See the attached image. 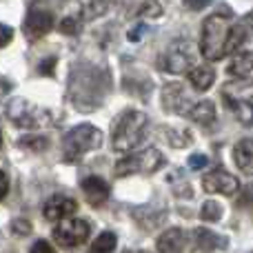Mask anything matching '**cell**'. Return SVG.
Returning <instances> with one entry per match:
<instances>
[{
  "label": "cell",
  "instance_id": "cell-1",
  "mask_svg": "<svg viewBox=\"0 0 253 253\" xmlns=\"http://www.w3.org/2000/svg\"><path fill=\"white\" fill-rule=\"evenodd\" d=\"M147 126H149L147 114H142L138 109L123 111L114 120V126H111V147H114V151L126 153L131 149H135L142 142Z\"/></svg>",
  "mask_w": 253,
  "mask_h": 253
},
{
  "label": "cell",
  "instance_id": "cell-2",
  "mask_svg": "<svg viewBox=\"0 0 253 253\" xmlns=\"http://www.w3.org/2000/svg\"><path fill=\"white\" fill-rule=\"evenodd\" d=\"M231 20V9L227 13L215 11L202 22V34H200V51L207 60H222L224 58V40H227V31Z\"/></svg>",
  "mask_w": 253,
  "mask_h": 253
},
{
  "label": "cell",
  "instance_id": "cell-3",
  "mask_svg": "<svg viewBox=\"0 0 253 253\" xmlns=\"http://www.w3.org/2000/svg\"><path fill=\"white\" fill-rule=\"evenodd\" d=\"M102 144V131L93 125H78L69 129L62 138V156L65 162H78L84 153L93 151Z\"/></svg>",
  "mask_w": 253,
  "mask_h": 253
},
{
  "label": "cell",
  "instance_id": "cell-4",
  "mask_svg": "<svg viewBox=\"0 0 253 253\" xmlns=\"http://www.w3.org/2000/svg\"><path fill=\"white\" fill-rule=\"evenodd\" d=\"M165 167V156L156 147H149L140 153L126 156L116 165V175H131V173H156Z\"/></svg>",
  "mask_w": 253,
  "mask_h": 253
},
{
  "label": "cell",
  "instance_id": "cell-5",
  "mask_svg": "<svg viewBox=\"0 0 253 253\" xmlns=\"http://www.w3.org/2000/svg\"><path fill=\"white\" fill-rule=\"evenodd\" d=\"M193 47L184 40L173 42L160 58V67L162 71H169V74H184L187 69H191L193 65Z\"/></svg>",
  "mask_w": 253,
  "mask_h": 253
},
{
  "label": "cell",
  "instance_id": "cell-6",
  "mask_svg": "<svg viewBox=\"0 0 253 253\" xmlns=\"http://www.w3.org/2000/svg\"><path fill=\"white\" fill-rule=\"evenodd\" d=\"M89 222L87 220L74 218L69 222H60L56 229H53V240L62 247V249H74V247L87 242L89 238Z\"/></svg>",
  "mask_w": 253,
  "mask_h": 253
},
{
  "label": "cell",
  "instance_id": "cell-7",
  "mask_svg": "<svg viewBox=\"0 0 253 253\" xmlns=\"http://www.w3.org/2000/svg\"><path fill=\"white\" fill-rule=\"evenodd\" d=\"M162 105H165V111L175 116H189L191 109L196 107V102L191 100L189 91L184 89V84L180 83H167L162 87Z\"/></svg>",
  "mask_w": 253,
  "mask_h": 253
},
{
  "label": "cell",
  "instance_id": "cell-8",
  "mask_svg": "<svg viewBox=\"0 0 253 253\" xmlns=\"http://www.w3.org/2000/svg\"><path fill=\"white\" fill-rule=\"evenodd\" d=\"M7 116L13 120V125L18 126H27V129H36V126L42 125L44 120V111L40 114V109H36L31 102L16 98L7 105Z\"/></svg>",
  "mask_w": 253,
  "mask_h": 253
},
{
  "label": "cell",
  "instance_id": "cell-9",
  "mask_svg": "<svg viewBox=\"0 0 253 253\" xmlns=\"http://www.w3.org/2000/svg\"><path fill=\"white\" fill-rule=\"evenodd\" d=\"M51 29H53V16L51 13L42 11V9H38V7L31 4L29 11H27V16H25V22H22V31H25L27 40L36 42V40H40L42 36H47Z\"/></svg>",
  "mask_w": 253,
  "mask_h": 253
},
{
  "label": "cell",
  "instance_id": "cell-10",
  "mask_svg": "<svg viewBox=\"0 0 253 253\" xmlns=\"http://www.w3.org/2000/svg\"><path fill=\"white\" fill-rule=\"evenodd\" d=\"M202 187H205L207 193H222V196H233L240 189V182H238L236 175H231L227 169L222 167H215L213 171L202 178Z\"/></svg>",
  "mask_w": 253,
  "mask_h": 253
},
{
  "label": "cell",
  "instance_id": "cell-11",
  "mask_svg": "<svg viewBox=\"0 0 253 253\" xmlns=\"http://www.w3.org/2000/svg\"><path fill=\"white\" fill-rule=\"evenodd\" d=\"M76 209H78V202H76L74 198L56 193V196H51L47 200V205H44V218H47L49 222H62L65 218L74 215Z\"/></svg>",
  "mask_w": 253,
  "mask_h": 253
},
{
  "label": "cell",
  "instance_id": "cell-12",
  "mask_svg": "<svg viewBox=\"0 0 253 253\" xmlns=\"http://www.w3.org/2000/svg\"><path fill=\"white\" fill-rule=\"evenodd\" d=\"M191 240H193V245H196V249L202 253H211V251L227 249L229 247V238L218 236V233L211 231V229H196V231L191 233Z\"/></svg>",
  "mask_w": 253,
  "mask_h": 253
},
{
  "label": "cell",
  "instance_id": "cell-13",
  "mask_svg": "<svg viewBox=\"0 0 253 253\" xmlns=\"http://www.w3.org/2000/svg\"><path fill=\"white\" fill-rule=\"evenodd\" d=\"M83 193H84V200L91 207H100L109 198V184L102 178H98V175H89V178L83 180Z\"/></svg>",
  "mask_w": 253,
  "mask_h": 253
},
{
  "label": "cell",
  "instance_id": "cell-14",
  "mask_svg": "<svg viewBox=\"0 0 253 253\" xmlns=\"http://www.w3.org/2000/svg\"><path fill=\"white\" fill-rule=\"evenodd\" d=\"M184 247H187V233L180 227L167 229L156 242L158 253H184Z\"/></svg>",
  "mask_w": 253,
  "mask_h": 253
},
{
  "label": "cell",
  "instance_id": "cell-15",
  "mask_svg": "<svg viewBox=\"0 0 253 253\" xmlns=\"http://www.w3.org/2000/svg\"><path fill=\"white\" fill-rule=\"evenodd\" d=\"M233 162L247 175H253V138H242L233 147Z\"/></svg>",
  "mask_w": 253,
  "mask_h": 253
},
{
  "label": "cell",
  "instance_id": "cell-16",
  "mask_svg": "<svg viewBox=\"0 0 253 253\" xmlns=\"http://www.w3.org/2000/svg\"><path fill=\"white\" fill-rule=\"evenodd\" d=\"M189 83L196 91H207L211 84L215 83V69H211L209 65H202V67H193L189 71Z\"/></svg>",
  "mask_w": 253,
  "mask_h": 253
},
{
  "label": "cell",
  "instance_id": "cell-17",
  "mask_svg": "<svg viewBox=\"0 0 253 253\" xmlns=\"http://www.w3.org/2000/svg\"><path fill=\"white\" fill-rule=\"evenodd\" d=\"M251 69H253V53L251 51H238L236 56L231 58V62H229V74H231L233 78L245 80L247 76L251 74Z\"/></svg>",
  "mask_w": 253,
  "mask_h": 253
},
{
  "label": "cell",
  "instance_id": "cell-18",
  "mask_svg": "<svg viewBox=\"0 0 253 253\" xmlns=\"http://www.w3.org/2000/svg\"><path fill=\"white\" fill-rule=\"evenodd\" d=\"M222 100H251L253 102V84L251 83H227L222 89Z\"/></svg>",
  "mask_w": 253,
  "mask_h": 253
},
{
  "label": "cell",
  "instance_id": "cell-19",
  "mask_svg": "<svg viewBox=\"0 0 253 253\" xmlns=\"http://www.w3.org/2000/svg\"><path fill=\"white\" fill-rule=\"evenodd\" d=\"M247 42V29L245 25H233L227 31V40H224V56L227 53H238Z\"/></svg>",
  "mask_w": 253,
  "mask_h": 253
},
{
  "label": "cell",
  "instance_id": "cell-20",
  "mask_svg": "<svg viewBox=\"0 0 253 253\" xmlns=\"http://www.w3.org/2000/svg\"><path fill=\"white\" fill-rule=\"evenodd\" d=\"M189 118H191L193 123L202 125V126L215 123V105H213L211 100H200V102H196V107L191 109Z\"/></svg>",
  "mask_w": 253,
  "mask_h": 253
},
{
  "label": "cell",
  "instance_id": "cell-21",
  "mask_svg": "<svg viewBox=\"0 0 253 253\" xmlns=\"http://www.w3.org/2000/svg\"><path fill=\"white\" fill-rule=\"evenodd\" d=\"M227 107L233 111V116L242 125H247V126L253 125V102L251 100H229Z\"/></svg>",
  "mask_w": 253,
  "mask_h": 253
},
{
  "label": "cell",
  "instance_id": "cell-22",
  "mask_svg": "<svg viewBox=\"0 0 253 253\" xmlns=\"http://www.w3.org/2000/svg\"><path fill=\"white\" fill-rule=\"evenodd\" d=\"M116 245H118V238H116L114 231H102L100 236L93 240L91 249H89V253H114Z\"/></svg>",
  "mask_w": 253,
  "mask_h": 253
},
{
  "label": "cell",
  "instance_id": "cell-23",
  "mask_svg": "<svg viewBox=\"0 0 253 253\" xmlns=\"http://www.w3.org/2000/svg\"><path fill=\"white\" fill-rule=\"evenodd\" d=\"M162 133L167 135V142H169L171 147H175V149H182V147H187L189 142H193L191 131H187V129H182V131H175V129H162Z\"/></svg>",
  "mask_w": 253,
  "mask_h": 253
},
{
  "label": "cell",
  "instance_id": "cell-24",
  "mask_svg": "<svg viewBox=\"0 0 253 253\" xmlns=\"http://www.w3.org/2000/svg\"><path fill=\"white\" fill-rule=\"evenodd\" d=\"M18 144H20L22 149H31V151H47L49 149V138H44V135H25V138L18 140Z\"/></svg>",
  "mask_w": 253,
  "mask_h": 253
},
{
  "label": "cell",
  "instance_id": "cell-25",
  "mask_svg": "<svg viewBox=\"0 0 253 253\" xmlns=\"http://www.w3.org/2000/svg\"><path fill=\"white\" fill-rule=\"evenodd\" d=\"M222 205L220 202H215V200H207L205 205H202V209H200V218L202 220H207V222H218L220 218H222Z\"/></svg>",
  "mask_w": 253,
  "mask_h": 253
},
{
  "label": "cell",
  "instance_id": "cell-26",
  "mask_svg": "<svg viewBox=\"0 0 253 253\" xmlns=\"http://www.w3.org/2000/svg\"><path fill=\"white\" fill-rule=\"evenodd\" d=\"M107 9H109V2H83V18L84 20L100 18Z\"/></svg>",
  "mask_w": 253,
  "mask_h": 253
},
{
  "label": "cell",
  "instance_id": "cell-27",
  "mask_svg": "<svg viewBox=\"0 0 253 253\" xmlns=\"http://www.w3.org/2000/svg\"><path fill=\"white\" fill-rule=\"evenodd\" d=\"M60 31L67 36H76L80 31V20L76 16H67L65 20L60 22Z\"/></svg>",
  "mask_w": 253,
  "mask_h": 253
},
{
  "label": "cell",
  "instance_id": "cell-28",
  "mask_svg": "<svg viewBox=\"0 0 253 253\" xmlns=\"http://www.w3.org/2000/svg\"><path fill=\"white\" fill-rule=\"evenodd\" d=\"M31 229H34L31 227V222L29 220H25V218H16L11 222V233L13 236H29Z\"/></svg>",
  "mask_w": 253,
  "mask_h": 253
},
{
  "label": "cell",
  "instance_id": "cell-29",
  "mask_svg": "<svg viewBox=\"0 0 253 253\" xmlns=\"http://www.w3.org/2000/svg\"><path fill=\"white\" fill-rule=\"evenodd\" d=\"M140 16H149V18H158L162 13V4L160 2H144L138 7Z\"/></svg>",
  "mask_w": 253,
  "mask_h": 253
},
{
  "label": "cell",
  "instance_id": "cell-30",
  "mask_svg": "<svg viewBox=\"0 0 253 253\" xmlns=\"http://www.w3.org/2000/svg\"><path fill=\"white\" fill-rule=\"evenodd\" d=\"M11 40H13V29L9 25H2V22H0V49L7 47Z\"/></svg>",
  "mask_w": 253,
  "mask_h": 253
},
{
  "label": "cell",
  "instance_id": "cell-31",
  "mask_svg": "<svg viewBox=\"0 0 253 253\" xmlns=\"http://www.w3.org/2000/svg\"><path fill=\"white\" fill-rule=\"evenodd\" d=\"M207 162H209V158H207L205 153H193V156L189 158V167H191V169H205Z\"/></svg>",
  "mask_w": 253,
  "mask_h": 253
},
{
  "label": "cell",
  "instance_id": "cell-32",
  "mask_svg": "<svg viewBox=\"0 0 253 253\" xmlns=\"http://www.w3.org/2000/svg\"><path fill=\"white\" fill-rule=\"evenodd\" d=\"M29 253H56V249H53L47 240H36Z\"/></svg>",
  "mask_w": 253,
  "mask_h": 253
},
{
  "label": "cell",
  "instance_id": "cell-33",
  "mask_svg": "<svg viewBox=\"0 0 253 253\" xmlns=\"http://www.w3.org/2000/svg\"><path fill=\"white\" fill-rule=\"evenodd\" d=\"M144 31H147V27H144V25H138V27H133V29L126 34V38H129V42H138V40H142Z\"/></svg>",
  "mask_w": 253,
  "mask_h": 253
},
{
  "label": "cell",
  "instance_id": "cell-34",
  "mask_svg": "<svg viewBox=\"0 0 253 253\" xmlns=\"http://www.w3.org/2000/svg\"><path fill=\"white\" fill-rule=\"evenodd\" d=\"M56 58H47V60L40 62V74L44 76H53V67H56Z\"/></svg>",
  "mask_w": 253,
  "mask_h": 253
},
{
  "label": "cell",
  "instance_id": "cell-35",
  "mask_svg": "<svg viewBox=\"0 0 253 253\" xmlns=\"http://www.w3.org/2000/svg\"><path fill=\"white\" fill-rule=\"evenodd\" d=\"M7 193H9V178L4 171H0V200H2Z\"/></svg>",
  "mask_w": 253,
  "mask_h": 253
},
{
  "label": "cell",
  "instance_id": "cell-36",
  "mask_svg": "<svg viewBox=\"0 0 253 253\" xmlns=\"http://www.w3.org/2000/svg\"><path fill=\"white\" fill-rule=\"evenodd\" d=\"M207 4H209V2H187L184 7H187V9H196V11H198V9H205Z\"/></svg>",
  "mask_w": 253,
  "mask_h": 253
},
{
  "label": "cell",
  "instance_id": "cell-37",
  "mask_svg": "<svg viewBox=\"0 0 253 253\" xmlns=\"http://www.w3.org/2000/svg\"><path fill=\"white\" fill-rule=\"evenodd\" d=\"M123 253H149V251H133V249H126V251H123Z\"/></svg>",
  "mask_w": 253,
  "mask_h": 253
},
{
  "label": "cell",
  "instance_id": "cell-38",
  "mask_svg": "<svg viewBox=\"0 0 253 253\" xmlns=\"http://www.w3.org/2000/svg\"><path fill=\"white\" fill-rule=\"evenodd\" d=\"M0 147H2V131H0Z\"/></svg>",
  "mask_w": 253,
  "mask_h": 253
},
{
  "label": "cell",
  "instance_id": "cell-39",
  "mask_svg": "<svg viewBox=\"0 0 253 253\" xmlns=\"http://www.w3.org/2000/svg\"><path fill=\"white\" fill-rule=\"evenodd\" d=\"M251 207H253V205H251Z\"/></svg>",
  "mask_w": 253,
  "mask_h": 253
},
{
  "label": "cell",
  "instance_id": "cell-40",
  "mask_svg": "<svg viewBox=\"0 0 253 253\" xmlns=\"http://www.w3.org/2000/svg\"><path fill=\"white\" fill-rule=\"evenodd\" d=\"M251 253H253V251H251Z\"/></svg>",
  "mask_w": 253,
  "mask_h": 253
}]
</instances>
